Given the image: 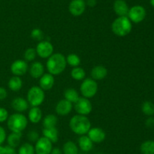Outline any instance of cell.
<instances>
[{
  "label": "cell",
  "instance_id": "6da1fadb",
  "mask_svg": "<svg viewBox=\"0 0 154 154\" xmlns=\"http://www.w3.org/2000/svg\"><path fill=\"white\" fill-rule=\"evenodd\" d=\"M66 66V58L62 53H54L48 57L46 62L47 70L53 75H58L63 73Z\"/></svg>",
  "mask_w": 154,
  "mask_h": 154
},
{
  "label": "cell",
  "instance_id": "7a4b0ae2",
  "mask_svg": "<svg viewBox=\"0 0 154 154\" xmlns=\"http://www.w3.org/2000/svg\"><path fill=\"white\" fill-rule=\"evenodd\" d=\"M91 122L87 116L77 114L72 116L69 121V127L75 134L81 136L87 134L91 128Z\"/></svg>",
  "mask_w": 154,
  "mask_h": 154
},
{
  "label": "cell",
  "instance_id": "3957f363",
  "mask_svg": "<svg viewBox=\"0 0 154 154\" xmlns=\"http://www.w3.org/2000/svg\"><path fill=\"white\" fill-rule=\"evenodd\" d=\"M132 23L127 16L117 17L111 24V30L119 37H125L131 33Z\"/></svg>",
  "mask_w": 154,
  "mask_h": 154
},
{
  "label": "cell",
  "instance_id": "277c9868",
  "mask_svg": "<svg viewBox=\"0 0 154 154\" xmlns=\"http://www.w3.org/2000/svg\"><path fill=\"white\" fill-rule=\"evenodd\" d=\"M28 119L25 115L20 113H15L8 116L7 125L11 132L22 133L28 125Z\"/></svg>",
  "mask_w": 154,
  "mask_h": 154
},
{
  "label": "cell",
  "instance_id": "5b68a950",
  "mask_svg": "<svg viewBox=\"0 0 154 154\" xmlns=\"http://www.w3.org/2000/svg\"><path fill=\"white\" fill-rule=\"evenodd\" d=\"M45 91L39 86H32L27 91L26 100L32 107L41 106L45 101Z\"/></svg>",
  "mask_w": 154,
  "mask_h": 154
},
{
  "label": "cell",
  "instance_id": "8992f818",
  "mask_svg": "<svg viewBox=\"0 0 154 154\" xmlns=\"http://www.w3.org/2000/svg\"><path fill=\"white\" fill-rule=\"evenodd\" d=\"M99 86L96 80L92 78L84 79L80 85V91L84 98H93L97 94Z\"/></svg>",
  "mask_w": 154,
  "mask_h": 154
},
{
  "label": "cell",
  "instance_id": "52a82bcc",
  "mask_svg": "<svg viewBox=\"0 0 154 154\" xmlns=\"http://www.w3.org/2000/svg\"><path fill=\"white\" fill-rule=\"evenodd\" d=\"M147 16L146 9L143 6L137 5L130 8L128 12L127 17L130 20L131 22L134 24H139L145 19Z\"/></svg>",
  "mask_w": 154,
  "mask_h": 154
},
{
  "label": "cell",
  "instance_id": "ba28073f",
  "mask_svg": "<svg viewBox=\"0 0 154 154\" xmlns=\"http://www.w3.org/2000/svg\"><path fill=\"white\" fill-rule=\"evenodd\" d=\"M73 104V108L79 115L88 116L93 110V104L90 99L84 97H80L79 99Z\"/></svg>",
  "mask_w": 154,
  "mask_h": 154
},
{
  "label": "cell",
  "instance_id": "9c48e42d",
  "mask_svg": "<svg viewBox=\"0 0 154 154\" xmlns=\"http://www.w3.org/2000/svg\"><path fill=\"white\" fill-rule=\"evenodd\" d=\"M35 51L39 57L42 59H48L54 54V45L49 41L42 40L37 44Z\"/></svg>",
  "mask_w": 154,
  "mask_h": 154
},
{
  "label": "cell",
  "instance_id": "30bf717a",
  "mask_svg": "<svg viewBox=\"0 0 154 154\" xmlns=\"http://www.w3.org/2000/svg\"><path fill=\"white\" fill-rule=\"evenodd\" d=\"M34 146L35 154H51L53 149V143L42 136L35 142Z\"/></svg>",
  "mask_w": 154,
  "mask_h": 154
},
{
  "label": "cell",
  "instance_id": "8fae6325",
  "mask_svg": "<svg viewBox=\"0 0 154 154\" xmlns=\"http://www.w3.org/2000/svg\"><path fill=\"white\" fill-rule=\"evenodd\" d=\"M87 4L85 0H72L69 5V11L72 15L79 17L85 12Z\"/></svg>",
  "mask_w": 154,
  "mask_h": 154
},
{
  "label": "cell",
  "instance_id": "7c38bea8",
  "mask_svg": "<svg viewBox=\"0 0 154 154\" xmlns=\"http://www.w3.org/2000/svg\"><path fill=\"white\" fill-rule=\"evenodd\" d=\"M11 72L14 75L22 76L25 75L29 69V65L24 60H16L11 65Z\"/></svg>",
  "mask_w": 154,
  "mask_h": 154
},
{
  "label": "cell",
  "instance_id": "4fadbf2b",
  "mask_svg": "<svg viewBox=\"0 0 154 154\" xmlns=\"http://www.w3.org/2000/svg\"><path fill=\"white\" fill-rule=\"evenodd\" d=\"M87 136L93 143H100L106 138V133L102 128L99 127H94V128L91 127V128L87 132Z\"/></svg>",
  "mask_w": 154,
  "mask_h": 154
},
{
  "label": "cell",
  "instance_id": "5bb4252c",
  "mask_svg": "<svg viewBox=\"0 0 154 154\" xmlns=\"http://www.w3.org/2000/svg\"><path fill=\"white\" fill-rule=\"evenodd\" d=\"M73 109V104L66 99H62L59 101L55 107L56 113L59 116H68Z\"/></svg>",
  "mask_w": 154,
  "mask_h": 154
},
{
  "label": "cell",
  "instance_id": "9a60e30c",
  "mask_svg": "<svg viewBox=\"0 0 154 154\" xmlns=\"http://www.w3.org/2000/svg\"><path fill=\"white\" fill-rule=\"evenodd\" d=\"M54 83H55L54 75H51L49 72L44 73L39 78V87L44 91L51 90L54 87Z\"/></svg>",
  "mask_w": 154,
  "mask_h": 154
},
{
  "label": "cell",
  "instance_id": "2e32d148",
  "mask_svg": "<svg viewBox=\"0 0 154 154\" xmlns=\"http://www.w3.org/2000/svg\"><path fill=\"white\" fill-rule=\"evenodd\" d=\"M113 9L118 17L127 16L129 8L125 0H115L113 5Z\"/></svg>",
  "mask_w": 154,
  "mask_h": 154
},
{
  "label": "cell",
  "instance_id": "e0dca14e",
  "mask_svg": "<svg viewBox=\"0 0 154 154\" xmlns=\"http://www.w3.org/2000/svg\"><path fill=\"white\" fill-rule=\"evenodd\" d=\"M28 101L26 99L21 97H17L14 99L12 100L11 101V107L17 112V113H23L26 111L29 108Z\"/></svg>",
  "mask_w": 154,
  "mask_h": 154
},
{
  "label": "cell",
  "instance_id": "ac0fdd59",
  "mask_svg": "<svg viewBox=\"0 0 154 154\" xmlns=\"http://www.w3.org/2000/svg\"><path fill=\"white\" fill-rule=\"evenodd\" d=\"M108 69L103 65H97L95 66L90 72V75L93 79L96 80H102L106 78L108 75Z\"/></svg>",
  "mask_w": 154,
  "mask_h": 154
},
{
  "label": "cell",
  "instance_id": "d6986e66",
  "mask_svg": "<svg viewBox=\"0 0 154 154\" xmlns=\"http://www.w3.org/2000/svg\"><path fill=\"white\" fill-rule=\"evenodd\" d=\"M30 75L34 79H39L45 73V66L40 61H35L29 68Z\"/></svg>",
  "mask_w": 154,
  "mask_h": 154
},
{
  "label": "cell",
  "instance_id": "ffe728a7",
  "mask_svg": "<svg viewBox=\"0 0 154 154\" xmlns=\"http://www.w3.org/2000/svg\"><path fill=\"white\" fill-rule=\"evenodd\" d=\"M93 142L90 139V137L87 135L80 136L78 140V148L83 152H90L93 148Z\"/></svg>",
  "mask_w": 154,
  "mask_h": 154
},
{
  "label": "cell",
  "instance_id": "44dd1931",
  "mask_svg": "<svg viewBox=\"0 0 154 154\" xmlns=\"http://www.w3.org/2000/svg\"><path fill=\"white\" fill-rule=\"evenodd\" d=\"M28 120L33 124H38L42 120V110L39 107H31L29 110Z\"/></svg>",
  "mask_w": 154,
  "mask_h": 154
},
{
  "label": "cell",
  "instance_id": "7402d4cb",
  "mask_svg": "<svg viewBox=\"0 0 154 154\" xmlns=\"http://www.w3.org/2000/svg\"><path fill=\"white\" fill-rule=\"evenodd\" d=\"M42 134L44 137L48 138L53 143H57L59 140V131L57 127L44 128L42 130Z\"/></svg>",
  "mask_w": 154,
  "mask_h": 154
},
{
  "label": "cell",
  "instance_id": "603a6c76",
  "mask_svg": "<svg viewBox=\"0 0 154 154\" xmlns=\"http://www.w3.org/2000/svg\"><path fill=\"white\" fill-rule=\"evenodd\" d=\"M8 88L12 91H19L23 87V80L20 76H14L11 77L8 82Z\"/></svg>",
  "mask_w": 154,
  "mask_h": 154
},
{
  "label": "cell",
  "instance_id": "cb8c5ba5",
  "mask_svg": "<svg viewBox=\"0 0 154 154\" xmlns=\"http://www.w3.org/2000/svg\"><path fill=\"white\" fill-rule=\"evenodd\" d=\"M21 137H22V133L11 132L6 138L8 145L14 148L18 147L20 144Z\"/></svg>",
  "mask_w": 154,
  "mask_h": 154
},
{
  "label": "cell",
  "instance_id": "d4e9b609",
  "mask_svg": "<svg viewBox=\"0 0 154 154\" xmlns=\"http://www.w3.org/2000/svg\"><path fill=\"white\" fill-rule=\"evenodd\" d=\"M62 150L63 154H78L79 148L76 143L72 140H68L63 144Z\"/></svg>",
  "mask_w": 154,
  "mask_h": 154
},
{
  "label": "cell",
  "instance_id": "484cf974",
  "mask_svg": "<svg viewBox=\"0 0 154 154\" xmlns=\"http://www.w3.org/2000/svg\"><path fill=\"white\" fill-rule=\"evenodd\" d=\"M79 93L74 88H69L66 89V91H64V99L67 100L72 104H75L79 99Z\"/></svg>",
  "mask_w": 154,
  "mask_h": 154
},
{
  "label": "cell",
  "instance_id": "4316f807",
  "mask_svg": "<svg viewBox=\"0 0 154 154\" xmlns=\"http://www.w3.org/2000/svg\"><path fill=\"white\" fill-rule=\"evenodd\" d=\"M58 123V118L54 114H48L42 120L44 128H53L57 126Z\"/></svg>",
  "mask_w": 154,
  "mask_h": 154
},
{
  "label": "cell",
  "instance_id": "83f0119b",
  "mask_svg": "<svg viewBox=\"0 0 154 154\" xmlns=\"http://www.w3.org/2000/svg\"><path fill=\"white\" fill-rule=\"evenodd\" d=\"M141 154H154V140H148L143 142L140 146Z\"/></svg>",
  "mask_w": 154,
  "mask_h": 154
},
{
  "label": "cell",
  "instance_id": "f1b7e54d",
  "mask_svg": "<svg viewBox=\"0 0 154 154\" xmlns=\"http://www.w3.org/2000/svg\"><path fill=\"white\" fill-rule=\"evenodd\" d=\"M71 76L76 81H83L86 77V71L80 66L74 67L71 71Z\"/></svg>",
  "mask_w": 154,
  "mask_h": 154
},
{
  "label": "cell",
  "instance_id": "f546056e",
  "mask_svg": "<svg viewBox=\"0 0 154 154\" xmlns=\"http://www.w3.org/2000/svg\"><path fill=\"white\" fill-rule=\"evenodd\" d=\"M18 154H35V146L29 142H26L19 146L17 150Z\"/></svg>",
  "mask_w": 154,
  "mask_h": 154
},
{
  "label": "cell",
  "instance_id": "4dcf8cb0",
  "mask_svg": "<svg viewBox=\"0 0 154 154\" xmlns=\"http://www.w3.org/2000/svg\"><path fill=\"white\" fill-rule=\"evenodd\" d=\"M66 58V63L68 65H69L72 67H77V66H79V65L81 64V60L79 56L76 54H74V53H71L69 54Z\"/></svg>",
  "mask_w": 154,
  "mask_h": 154
},
{
  "label": "cell",
  "instance_id": "1f68e13d",
  "mask_svg": "<svg viewBox=\"0 0 154 154\" xmlns=\"http://www.w3.org/2000/svg\"><path fill=\"white\" fill-rule=\"evenodd\" d=\"M141 110L146 116H152L154 115V104L151 101H144L141 106Z\"/></svg>",
  "mask_w": 154,
  "mask_h": 154
},
{
  "label": "cell",
  "instance_id": "d6a6232c",
  "mask_svg": "<svg viewBox=\"0 0 154 154\" xmlns=\"http://www.w3.org/2000/svg\"><path fill=\"white\" fill-rule=\"evenodd\" d=\"M36 55H37V54H36L35 48H27L23 54L24 60H26V62H32L35 59Z\"/></svg>",
  "mask_w": 154,
  "mask_h": 154
},
{
  "label": "cell",
  "instance_id": "836d02e7",
  "mask_svg": "<svg viewBox=\"0 0 154 154\" xmlns=\"http://www.w3.org/2000/svg\"><path fill=\"white\" fill-rule=\"evenodd\" d=\"M30 36H31L32 39L35 41H37V42H41V41L44 40V33L41 29L39 28H34L31 31L30 33Z\"/></svg>",
  "mask_w": 154,
  "mask_h": 154
},
{
  "label": "cell",
  "instance_id": "e575fe53",
  "mask_svg": "<svg viewBox=\"0 0 154 154\" xmlns=\"http://www.w3.org/2000/svg\"><path fill=\"white\" fill-rule=\"evenodd\" d=\"M40 137L39 133L35 130H31L27 134V139L29 140L31 143H35Z\"/></svg>",
  "mask_w": 154,
  "mask_h": 154
},
{
  "label": "cell",
  "instance_id": "d590c367",
  "mask_svg": "<svg viewBox=\"0 0 154 154\" xmlns=\"http://www.w3.org/2000/svg\"><path fill=\"white\" fill-rule=\"evenodd\" d=\"M9 114L8 110L4 107H0V123L7 121Z\"/></svg>",
  "mask_w": 154,
  "mask_h": 154
},
{
  "label": "cell",
  "instance_id": "8d00e7d4",
  "mask_svg": "<svg viewBox=\"0 0 154 154\" xmlns=\"http://www.w3.org/2000/svg\"><path fill=\"white\" fill-rule=\"evenodd\" d=\"M7 138V134H6V131L5 128L2 126L0 125V145L2 144Z\"/></svg>",
  "mask_w": 154,
  "mask_h": 154
},
{
  "label": "cell",
  "instance_id": "74e56055",
  "mask_svg": "<svg viewBox=\"0 0 154 154\" xmlns=\"http://www.w3.org/2000/svg\"><path fill=\"white\" fill-rule=\"evenodd\" d=\"M8 97V91L4 87L0 86V101H3Z\"/></svg>",
  "mask_w": 154,
  "mask_h": 154
},
{
  "label": "cell",
  "instance_id": "f35d334b",
  "mask_svg": "<svg viewBox=\"0 0 154 154\" xmlns=\"http://www.w3.org/2000/svg\"><path fill=\"white\" fill-rule=\"evenodd\" d=\"M5 154H18L16 148H14L8 145L5 146Z\"/></svg>",
  "mask_w": 154,
  "mask_h": 154
},
{
  "label": "cell",
  "instance_id": "ab89813d",
  "mask_svg": "<svg viewBox=\"0 0 154 154\" xmlns=\"http://www.w3.org/2000/svg\"><path fill=\"white\" fill-rule=\"evenodd\" d=\"M51 154H63L62 149L59 147H53Z\"/></svg>",
  "mask_w": 154,
  "mask_h": 154
},
{
  "label": "cell",
  "instance_id": "60d3db41",
  "mask_svg": "<svg viewBox=\"0 0 154 154\" xmlns=\"http://www.w3.org/2000/svg\"><path fill=\"white\" fill-rule=\"evenodd\" d=\"M96 3H97L96 0H87V1L86 2L87 5H88L89 7L90 8L95 7V6L96 5Z\"/></svg>",
  "mask_w": 154,
  "mask_h": 154
},
{
  "label": "cell",
  "instance_id": "b9f144b4",
  "mask_svg": "<svg viewBox=\"0 0 154 154\" xmlns=\"http://www.w3.org/2000/svg\"><path fill=\"white\" fill-rule=\"evenodd\" d=\"M146 125L148 127H153L154 126V119L153 118H149L146 122Z\"/></svg>",
  "mask_w": 154,
  "mask_h": 154
},
{
  "label": "cell",
  "instance_id": "7bdbcfd3",
  "mask_svg": "<svg viewBox=\"0 0 154 154\" xmlns=\"http://www.w3.org/2000/svg\"><path fill=\"white\" fill-rule=\"evenodd\" d=\"M0 154H5V148L2 145H0Z\"/></svg>",
  "mask_w": 154,
  "mask_h": 154
},
{
  "label": "cell",
  "instance_id": "ee69618b",
  "mask_svg": "<svg viewBox=\"0 0 154 154\" xmlns=\"http://www.w3.org/2000/svg\"><path fill=\"white\" fill-rule=\"evenodd\" d=\"M150 5H151L154 8V0H150Z\"/></svg>",
  "mask_w": 154,
  "mask_h": 154
}]
</instances>
